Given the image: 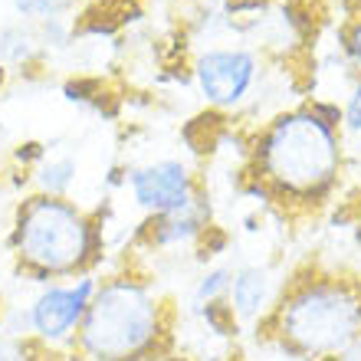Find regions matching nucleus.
<instances>
[{"instance_id":"nucleus-17","label":"nucleus","mask_w":361,"mask_h":361,"mask_svg":"<svg viewBox=\"0 0 361 361\" xmlns=\"http://www.w3.org/2000/svg\"><path fill=\"white\" fill-rule=\"evenodd\" d=\"M342 132L345 142H361V76H355L352 89L342 99Z\"/></svg>"},{"instance_id":"nucleus-11","label":"nucleus","mask_w":361,"mask_h":361,"mask_svg":"<svg viewBox=\"0 0 361 361\" xmlns=\"http://www.w3.org/2000/svg\"><path fill=\"white\" fill-rule=\"evenodd\" d=\"M39 33L30 23H10L0 30V63L4 66H27L39 56Z\"/></svg>"},{"instance_id":"nucleus-20","label":"nucleus","mask_w":361,"mask_h":361,"mask_svg":"<svg viewBox=\"0 0 361 361\" xmlns=\"http://www.w3.org/2000/svg\"><path fill=\"white\" fill-rule=\"evenodd\" d=\"M154 361H190V358H188V355H178V352L171 348L168 355H161V358H154Z\"/></svg>"},{"instance_id":"nucleus-4","label":"nucleus","mask_w":361,"mask_h":361,"mask_svg":"<svg viewBox=\"0 0 361 361\" xmlns=\"http://www.w3.org/2000/svg\"><path fill=\"white\" fill-rule=\"evenodd\" d=\"M7 243L20 276H27L33 286L99 273L105 259L102 220L73 197H23L13 210Z\"/></svg>"},{"instance_id":"nucleus-8","label":"nucleus","mask_w":361,"mask_h":361,"mask_svg":"<svg viewBox=\"0 0 361 361\" xmlns=\"http://www.w3.org/2000/svg\"><path fill=\"white\" fill-rule=\"evenodd\" d=\"M210 227H214V207L207 194H200L190 207L171 210L161 217H145V224L135 233V243H145L148 250H188L200 247Z\"/></svg>"},{"instance_id":"nucleus-10","label":"nucleus","mask_w":361,"mask_h":361,"mask_svg":"<svg viewBox=\"0 0 361 361\" xmlns=\"http://www.w3.org/2000/svg\"><path fill=\"white\" fill-rule=\"evenodd\" d=\"M79 180V161L73 154H56V158H43L33 171V184L37 194H49V197H69L73 184Z\"/></svg>"},{"instance_id":"nucleus-3","label":"nucleus","mask_w":361,"mask_h":361,"mask_svg":"<svg viewBox=\"0 0 361 361\" xmlns=\"http://www.w3.org/2000/svg\"><path fill=\"white\" fill-rule=\"evenodd\" d=\"M174 348V309L142 273L115 269L99 279L76 352L92 361H154Z\"/></svg>"},{"instance_id":"nucleus-15","label":"nucleus","mask_w":361,"mask_h":361,"mask_svg":"<svg viewBox=\"0 0 361 361\" xmlns=\"http://www.w3.org/2000/svg\"><path fill=\"white\" fill-rule=\"evenodd\" d=\"M338 49L345 53L348 66L355 69V76H361V0L352 7V13L345 17L338 27Z\"/></svg>"},{"instance_id":"nucleus-18","label":"nucleus","mask_w":361,"mask_h":361,"mask_svg":"<svg viewBox=\"0 0 361 361\" xmlns=\"http://www.w3.org/2000/svg\"><path fill=\"white\" fill-rule=\"evenodd\" d=\"M338 358H342V361H361V332L355 335L348 345H345V352L338 355Z\"/></svg>"},{"instance_id":"nucleus-6","label":"nucleus","mask_w":361,"mask_h":361,"mask_svg":"<svg viewBox=\"0 0 361 361\" xmlns=\"http://www.w3.org/2000/svg\"><path fill=\"white\" fill-rule=\"evenodd\" d=\"M200 99L217 112H237L253 102L263 82V56L243 43H217L200 49L190 66Z\"/></svg>"},{"instance_id":"nucleus-14","label":"nucleus","mask_w":361,"mask_h":361,"mask_svg":"<svg viewBox=\"0 0 361 361\" xmlns=\"http://www.w3.org/2000/svg\"><path fill=\"white\" fill-rule=\"evenodd\" d=\"M79 0H10V7L17 10V17L27 23H43V20H59L76 7Z\"/></svg>"},{"instance_id":"nucleus-1","label":"nucleus","mask_w":361,"mask_h":361,"mask_svg":"<svg viewBox=\"0 0 361 361\" xmlns=\"http://www.w3.org/2000/svg\"><path fill=\"white\" fill-rule=\"evenodd\" d=\"M247 171L276 207L293 214L322 210L348 174L342 105L302 99L276 112L250 142Z\"/></svg>"},{"instance_id":"nucleus-13","label":"nucleus","mask_w":361,"mask_h":361,"mask_svg":"<svg viewBox=\"0 0 361 361\" xmlns=\"http://www.w3.org/2000/svg\"><path fill=\"white\" fill-rule=\"evenodd\" d=\"M194 315H197V322L204 325L214 338H220V342H233V338L240 335V329H243V325L237 322V315H233V309H230L227 299L197 305V309H194Z\"/></svg>"},{"instance_id":"nucleus-12","label":"nucleus","mask_w":361,"mask_h":361,"mask_svg":"<svg viewBox=\"0 0 361 361\" xmlns=\"http://www.w3.org/2000/svg\"><path fill=\"white\" fill-rule=\"evenodd\" d=\"M230 279H233V267H227V263H210V267L194 279V286H190V309L227 299Z\"/></svg>"},{"instance_id":"nucleus-2","label":"nucleus","mask_w":361,"mask_h":361,"mask_svg":"<svg viewBox=\"0 0 361 361\" xmlns=\"http://www.w3.org/2000/svg\"><path fill=\"white\" fill-rule=\"evenodd\" d=\"M361 332V276L305 267L283 279L279 299L259 335L286 361L342 355Z\"/></svg>"},{"instance_id":"nucleus-21","label":"nucleus","mask_w":361,"mask_h":361,"mask_svg":"<svg viewBox=\"0 0 361 361\" xmlns=\"http://www.w3.org/2000/svg\"><path fill=\"white\" fill-rule=\"evenodd\" d=\"M358 197H361V174H358Z\"/></svg>"},{"instance_id":"nucleus-7","label":"nucleus","mask_w":361,"mask_h":361,"mask_svg":"<svg viewBox=\"0 0 361 361\" xmlns=\"http://www.w3.org/2000/svg\"><path fill=\"white\" fill-rule=\"evenodd\" d=\"M125 190L145 217H161L171 210L190 207L204 194L197 174L180 158H152L125 171Z\"/></svg>"},{"instance_id":"nucleus-5","label":"nucleus","mask_w":361,"mask_h":361,"mask_svg":"<svg viewBox=\"0 0 361 361\" xmlns=\"http://www.w3.org/2000/svg\"><path fill=\"white\" fill-rule=\"evenodd\" d=\"M99 279H102L99 273H82L73 279H53L47 286H37V293L23 305L30 338L43 345L49 355L73 352Z\"/></svg>"},{"instance_id":"nucleus-19","label":"nucleus","mask_w":361,"mask_h":361,"mask_svg":"<svg viewBox=\"0 0 361 361\" xmlns=\"http://www.w3.org/2000/svg\"><path fill=\"white\" fill-rule=\"evenodd\" d=\"M49 361H92V358H86V355H82V352H76V348H73V352H59V355H49Z\"/></svg>"},{"instance_id":"nucleus-22","label":"nucleus","mask_w":361,"mask_h":361,"mask_svg":"<svg viewBox=\"0 0 361 361\" xmlns=\"http://www.w3.org/2000/svg\"><path fill=\"white\" fill-rule=\"evenodd\" d=\"M348 4H352V7H355V4H358V0H348Z\"/></svg>"},{"instance_id":"nucleus-16","label":"nucleus","mask_w":361,"mask_h":361,"mask_svg":"<svg viewBox=\"0 0 361 361\" xmlns=\"http://www.w3.org/2000/svg\"><path fill=\"white\" fill-rule=\"evenodd\" d=\"M0 361H49V352L30 335L0 332Z\"/></svg>"},{"instance_id":"nucleus-9","label":"nucleus","mask_w":361,"mask_h":361,"mask_svg":"<svg viewBox=\"0 0 361 361\" xmlns=\"http://www.w3.org/2000/svg\"><path fill=\"white\" fill-rule=\"evenodd\" d=\"M279 289H283V283L269 267H263V263H240V267H233L227 302L240 325H257L259 329L273 312Z\"/></svg>"},{"instance_id":"nucleus-23","label":"nucleus","mask_w":361,"mask_h":361,"mask_svg":"<svg viewBox=\"0 0 361 361\" xmlns=\"http://www.w3.org/2000/svg\"><path fill=\"white\" fill-rule=\"evenodd\" d=\"M0 315H4V305H0Z\"/></svg>"}]
</instances>
